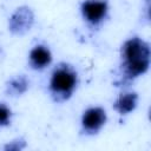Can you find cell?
Masks as SVG:
<instances>
[{"label":"cell","mask_w":151,"mask_h":151,"mask_svg":"<svg viewBox=\"0 0 151 151\" xmlns=\"http://www.w3.org/2000/svg\"><path fill=\"white\" fill-rule=\"evenodd\" d=\"M109 120L107 111L101 105L87 106L80 114L79 129L83 136L93 137L99 134Z\"/></svg>","instance_id":"cell-4"},{"label":"cell","mask_w":151,"mask_h":151,"mask_svg":"<svg viewBox=\"0 0 151 151\" xmlns=\"http://www.w3.org/2000/svg\"><path fill=\"white\" fill-rule=\"evenodd\" d=\"M80 84V76L74 65L60 61L53 66L48 80L47 93L55 104L67 103L77 92Z\"/></svg>","instance_id":"cell-2"},{"label":"cell","mask_w":151,"mask_h":151,"mask_svg":"<svg viewBox=\"0 0 151 151\" xmlns=\"http://www.w3.org/2000/svg\"><path fill=\"white\" fill-rule=\"evenodd\" d=\"M35 24V13L28 5H20L8 15L7 31L14 37H24L32 31Z\"/></svg>","instance_id":"cell-5"},{"label":"cell","mask_w":151,"mask_h":151,"mask_svg":"<svg viewBox=\"0 0 151 151\" xmlns=\"http://www.w3.org/2000/svg\"><path fill=\"white\" fill-rule=\"evenodd\" d=\"M144 1H145V2L147 4V5H149V2H150V0H144Z\"/></svg>","instance_id":"cell-11"},{"label":"cell","mask_w":151,"mask_h":151,"mask_svg":"<svg viewBox=\"0 0 151 151\" xmlns=\"http://www.w3.org/2000/svg\"><path fill=\"white\" fill-rule=\"evenodd\" d=\"M29 87H31L29 78L24 73H19L9 77L6 80L4 91L5 94L8 96L9 98H19L25 96L28 92Z\"/></svg>","instance_id":"cell-8"},{"label":"cell","mask_w":151,"mask_h":151,"mask_svg":"<svg viewBox=\"0 0 151 151\" xmlns=\"http://www.w3.org/2000/svg\"><path fill=\"white\" fill-rule=\"evenodd\" d=\"M13 116L14 113L12 107L5 101H0V129H6L11 126L13 122Z\"/></svg>","instance_id":"cell-9"},{"label":"cell","mask_w":151,"mask_h":151,"mask_svg":"<svg viewBox=\"0 0 151 151\" xmlns=\"http://www.w3.org/2000/svg\"><path fill=\"white\" fill-rule=\"evenodd\" d=\"M53 52L51 47L44 42L33 45L27 53V66L35 72H42L53 64Z\"/></svg>","instance_id":"cell-6"},{"label":"cell","mask_w":151,"mask_h":151,"mask_svg":"<svg viewBox=\"0 0 151 151\" xmlns=\"http://www.w3.org/2000/svg\"><path fill=\"white\" fill-rule=\"evenodd\" d=\"M140 97L137 91L124 87L112 103L113 111L120 117H126L133 113L139 105Z\"/></svg>","instance_id":"cell-7"},{"label":"cell","mask_w":151,"mask_h":151,"mask_svg":"<svg viewBox=\"0 0 151 151\" xmlns=\"http://www.w3.org/2000/svg\"><path fill=\"white\" fill-rule=\"evenodd\" d=\"M111 7L109 0H81L79 14L84 24L91 29H99L109 20Z\"/></svg>","instance_id":"cell-3"},{"label":"cell","mask_w":151,"mask_h":151,"mask_svg":"<svg viewBox=\"0 0 151 151\" xmlns=\"http://www.w3.org/2000/svg\"><path fill=\"white\" fill-rule=\"evenodd\" d=\"M151 65L149 41L139 35L125 39L119 50V84H130L145 76Z\"/></svg>","instance_id":"cell-1"},{"label":"cell","mask_w":151,"mask_h":151,"mask_svg":"<svg viewBox=\"0 0 151 151\" xmlns=\"http://www.w3.org/2000/svg\"><path fill=\"white\" fill-rule=\"evenodd\" d=\"M27 147V140L24 137H15L11 140H8L4 145L5 151H21Z\"/></svg>","instance_id":"cell-10"}]
</instances>
